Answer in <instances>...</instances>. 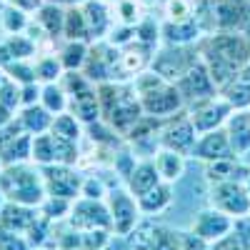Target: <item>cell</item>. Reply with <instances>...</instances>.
Wrapping results in <instances>:
<instances>
[{"label":"cell","instance_id":"cell-50","mask_svg":"<svg viewBox=\"0 0 250 250\" xmlns=\"http://www.w3.org/2000/svg\"><path fill=\"white\" fill-rule=\"evenodd\" d=\"M20 98H23V108L35 105V103H40V88L35 83H25V85H20Z\"/></svg>","mask_w":250,"mask_h":250},{"label":"cell","instance_id":"cell-15","mask_svg":"<svg viewBox=\"0 0 250 250\" xmlns=\"http://www.w3.org/2000/svg\"><path fill=\"white\" fill-rule=\"evenodd\" d=\"M223 128L228 133V140H230L235 155H245L250 150V108L233 110Z\"/></svg>","mask_w":250,"mask_h":250},{"label":"cell","instance_id":"cell-54","mask_svg":"<svg viewBox=\"0 0 250 250\" xmlns=\"http://www.w3.org/2000/svg\"><path fill=\"white\" fill-rule=\"evenodd\" d=\"M43 3H53V5H73V0H43Z\"/></svg>","mask_w":250,"mask_h":250},{"label":"cell","instance_id":"cell-43","mask_svg":"<svg viewBox=\"0 0 250 250\" xmlns=\"http://www.w3.org/2000/svg\"><path fill=\"white\" fill-rule=\"evenodd\" d=\"M33 245L28 243V238H23V233L8 230L0 225V250H30Z\"/></svg>","mask_w":250,"mask_h":250},{"label":"cell","instance_id":"cell-5","mask_svg":"<svg viewBox=\"0 0 250 250\" xmlns=\"http://www.w3.org/2000/svg\"><path fill=\"white\" fill-rule=\"evenodd\" d=\"M158 140H160V148H170L175 153L190 155L195 143H198V130H195L190 115H188V110L185 113L180 110L170 118H165L163 125H160Z\"/></svg>","mask_w":250,"mask_h":250},{"label":"cell","instance_id":"cell-40","mask_svg":"<svg viewBox=\"0 0 250 250\" xmlns=\"http://www.w3.org/2000/svg\"><path fill=\"white\" fill-rule=\"evenodd\" d=\"M160 38H163V33H160V25L155 23L153 18H143L140 23L135 25V40H138V43H143V45L155 48Z\"/></svg>","mask_w":250,"mask_h":250},{"label":"cell","instance_id":"cell-28","mask_svg":"<svg viewBox=\"0 0 250 250\" xmlns=\"http://www.w3.org/2000/svg\"><path fill=\"white\" fill-rule=\"evenodd\" d=\"M88 40H65V45L60 48V62L65 70H83L88 58Z\"/></svg>","mask_w":250,"mask_h":250},{"label":"cell","instance_id":"cell-21","mask_svg":"<svg viewBox=\"0 0 250 250\" xmlns=\"http://www.w3.org/2000/svg\"><path fill=\"white\" fill-rule=\"evenodd\" d=\"M250 168H245L243 163H238V158H225V160H210L205 163V178L208 183H225V180H240L245 183Z\"/></svg>","mask_w":250,"mask_h":250},{"label":"cell","instance_id":"cell-59","mask_svg":"<svg viewBox=\"0 0 250 250\" xmlns=\"http://www.w3.org/2000/svg\"><path fill=\"white\" fill-rule=\"evenodd\" d=\"M105 3H110V5H113V3H118V0H105Z\"/></svg>","mask_w":250,"mask_h":250},{"label":"cell","instance_id":"cell-36","mask_svg":"<svg viewBox=\"0 0 250 250\" xmlns=\"http://www.w3.org/2000/svg\"><path fill=\"white\" fill-rule=\"evenodd\" d=\"M35 73H38V80H43V83H58L60 75L65 73V68H62L60 58H55V55H43V58L35 62Z\"/></svg>","mask_w":250,"mask_h":250},{"label":"cell","instance_id":"cell-16","mask_svg":"<svg viewBox=\"0 0 250 250\" xmlns=\"http://www.w3.org/2000/svg\"><path fill=\"white\" fill-rule=\"evenodd\" d=\"M88 28H90V40H103L113 30V8L105 0H85L83 3Z\"/></svg>","mask_w":250,"mask_h":250},{"label":"cell","instance_id":"cell-44","mask_svg":"<svg viewBox=\"0 0 250 250\" xmlns=\"http://www.w3.org/2000/svg\"><path fill=\"white\" fill-rule=\"evenodd\" d=\"M108 35H110L108 43H113L115 48H125V45L135 43V25H123V23H118V25H113V30H110Z\"/></svg>","mask_w":250,"mask_h":250},{"label":"cell","instance_id":"cell-26","mask_svg":"<svg viewBox=\"0 0 250 250\" xmlns=\"http://www.w3.org/2000/svg\"><path fill=\"white\" fill-rule=\"evenodd\" d=\"M38 25L45 30L48 38H62V28H65V10L62 5H53V3H43L38 10Z\"/></svg>","mask_w":250,"mask_h":250},{"label":"cell","instance_id":"cell-47","mask_svg":"<svg viewBox=\"0 0 250 250\" xmlns=\"http://www.w3.org/2000/svg\"><path fill=\"white\" fill-rule=\"evenodd\" d=\"M210 250H243V245H240L238 233L230 230L228 235H223V238H218L215 243H210Z\"/></svg>","mask_w":250,"mask_h":250},{"label":"cell","instance_id":"cell-46","mask_svg":"<svg viewBox=\"0 0 250 250\" xmlns=\"http://www.w3.org/2000/svg\"><path fill=\"white\" fill-rule=\"evenodd\" d=\"M83 198H93V200H103L108 195V190L103 188V183L98 178H85L83 180V190H80Z\"/></svg>","mask_w":250,"mask_h":250},{"label":"cell","instance_id":"cell-3","mask_svg":"<svg viewBox=\"0 0 250 250\" xmlns=\"http://www.w3.org/2000/svg\"><path fill=\"white\" fill-rule=\"evenodd\" d=\"M0 193L5 195L8 203L33 208H40V203L48 198L43 173L28 163H13L0 170Z\"/></svg>","mask_w":250,"mask_h":250},{"label":"cell","instance_id":"cell-25","mask_svg":"<svg viewBox=\"0 0 250 250\" xmlns=\"http://www.w3.org/2000/svg\"><path fill=\"white\" fill-rule=\"evenodd\" d=\"M170 203H173V188H170V183H165V180L158 183L153 190H148L145 195L138 198V205H140V213L143 215H158Z\"/></svg>","mask_w":250,"mask_h":250},{"label":"cell","instance_id":"cell-58","mask_svg":"<svg viewBox=\"0 0 250 250\" xmlns=\"http://www.w3.org/2000/svg\"><path fill=\"white\" fill-rule=\"evenodd\" d=\"M3 200H5V195H3V193H0V208H3V205H5Z\"/></svg>","mask_w":250,"mask_h":250},{"label":"cell","instance_id":"cell-29","mask_svg":"<svg viewBox=\"0 0 250 250\" xmlns=\"http://www.w3.org/2000/svg\"><path fill=\"white\" fill-rule=\"evenodd\" d=\"M33 153V135L30 133H20L8 148L0 153V163L3 165H13V163H28Z\"/></svg>","mask_w":250,"mask_h":250},{"label":"cell","instance_id":"cell-42","mask_svg":"<svg viewBox=\"0 0 250 250\" xmlns=\"http://www.w3.org/2000/svg\"><path fill=\"white\" fill-rule=\"evenodd\" d=\"M0 105L10 108L13 113L18 108H23V98H20V83H15L13 78L5 75V80L0 83Z\"/></svg>","mask_w":250,"mask_h":250},{"label":"cell","instance_id":"cell-57","mask_svg":"<svg viewBox=\"0 0 250 250\" xmlns=\"http://www.w3.org/2000/svg\"><path fill=\"white\" fill-rule=\"evenodd\" d=\"M140 3H143V5H153V3H155V0H140Z\"/></svg>","mask_w":250,"mask_h":250},{"label":"cell","instance_id":"cell-22","mask_svg":"<svg viewBox=\"0 0 250 250\" xmlns=\"http://www.w3.org/2000/svg\"><path fill=\"white\" fill-rule=\"evenodd\" d=\"M70 110H73V115H78L83 123H88V125L95 123V120H100L103 110H100L98 88L90 85L88 90H83V93L73 95V98H70Z\"/></svg>","mask_w":250,"mask_h":250},{"label":"cell","instance_id":"cell-52","mask_svg":"<svg viewBox=\"0 0 250 250\" xmlns=\"http://www.w3.org/2000/svg\"><path fill=\"white\" fill-rule=\"evenodd\" d=\"M10 60H13V53H10V48H8L5 43H0V68H5Z\"/></svg>","mask_w":250,"mask_h":250},{"label":"cell","instance_id":"cell-48","mask_svg":"<svg viewBox=\"0 0 250 250\" xmlns=\"http://www.w3.org/2000/svg\"><path fill=\"white\" fill-rule=\"evenodd\" d=\"M233 230L238 233V238H240V245H243V250H250V215L235 218V225H233Z\"/></svg>","mask_w":250,"mask_h":250},{"label":"cell","instance_id":"cell-37","mask_svg":"<svg viewBox=\"0 0 250 250\" xmlns=\"http://www.w3.org/2000/svg\"><path fill=\"white\" fill-rule=\"evenodd\" d=\"M3 70H5L8 78H13L15 83H20V85H25V83H35V80H38L35 65H33L30 60H10Z\"/></svg>","mask_w":250,"mask_h":250},{"label":"cell","instance_id":"cell-24","mask_svg":"<svg viewBox=\"0 0 250 250\" xmlns=\"http://www.w3.org/2000/svg\"><path fill=\"white\" fill-rule=\"evenodd\" d=\"M153 163H155V168H158V173H160V178H163L165 183H175V180H180L183 173H185V155H183V153H175V150H170V148L155 150Z\"/></svg>","mask_w":250,"mask_h":250},{"label":"cell","instance_id":"cell-27","mask_svg":"<svg viewBox=\"0 0 250 250\" xmlns=\"http://www.w3.org/2000/svg\"><path fill=\"white\" fill-rule=\"evenodd\" d=\"M62 38L65 40H90V28L83 5H70L65 10V28H62Z\"/></svg>","mask_w":250,"mask_h":250},{"label":"cell","instance_id":"cell-31","mask_svg":"<svg viewBox=\"0 0 250 250\" xmlns=\"http://www.w3.org/2000/svg\"><path fill=\"white\" fill-rule=\"evenodd\" d=\"M68 103H70V98H68L65 90L60 88V83H45V85L40 88V105L48 108L53 115L65 113L68 110Z\"/></svg>","mask_w":250,"mask_h":250},{"label":"cell","instance_id":"cell-49","mask_svg":"<svg viewBox=\"0 0 250 250\" xmlns=\"http://www.w3.org/2000/svg\"><path fill=\"white\" fill-rule=\"evenodd\" d=\"M183 235V250H210V243L203 240L200 235H195L193 230L180 233Z\"/></svg>","mask_w":250,"mask_h":250},{"label":"cell","instance_id":"cell-39","mask_svg":"<svg viewBox=\"0 0 250 250\" xmlns=\"http://www.w3.org/2000/svg\"><path fill=\"white\" fill-rule=\"evenodd\" d=\"M110 233L105 228H93V230H80V250H105L110 245Z\"/></svg>","mask_w":250,"mask_h":250},{"label":"cell","instance_id":"cell-30","mask_svg":"<svg viewBox=\"0 0 250 250\" xmlns=\"http://www.w3.org/2000/svg\"><path fill=\"white\" fill-rule=\"evenodd\" d=\"M50 133H53L55 138H62V140L78 143V140H80V135H83L80 118H78V115H73V113H58V115L53 118Z\"/></svg>","mask_w":250,"mask_h":250},{"label":"cell","instance_id":"cell-51","mask_svg":"<svg viewBox=\"0 0 250 250\" xmlns=\"http://www.w3.org/2000/svg\"><path fill=\"white\" fill-rule=\"evenodd\" d=\"M10 5L25 10V13H33V10H38L40 5H43V0H10Z\"/></svg>","mask_w":250,"mask_h":250},{"label":"cell","instance_id":"cell-60","mask_svg":"<svg viewBox=\"0 0 250 250\" xmlns=\"http://www.w3.org/2000/svg\"><path fill=\"white\" fill-rule=\"evenodd\" d=\"M248 3H250V0H248Z\"/></svg>","mask_w":250,"mask_h":250},{"label":"cell","instance_id":"cell-12","mask_svg":"<svg viewBox=\"0 0 250 250\" xmlns=\"http://www.w3.org/2000/svg\"><path fill=\"white\" fill-rule=\"evenodd\" d=\"M233 225H235V218H230L228 213L218 210V208H208V210H200L195 215L190 230L195 235H200L203 240H208V243H215L218 238L230 233Z\"/></svg>","mask_w":250,"mask_h":250},{"label":"cell","instance_id":"cell-34","mask_svg":"<svg viewBox=\"0 0 250 250\" xmlns=\"http://www.w3.org/2000/svg\"><path fill=\"white\" fill-rule=\"evenodd\" d=\"M140 10H143L140 0H118V3H113V13L118 15L115 20L123 23V25H138L143 20Z\"/></svg>","mask_w":250,"mask_h":250},{"label":"cell","instance_id":"cell-17","mask_svg":"<svg viewBox=\"0 0 250 250\" xmlns=\"http://www.w3.org/2000/svg\"><path fill=\"white\" fill-rule=\"evenodd\" d=\"M160 33L163 38L168 40V45H190V43H198V40L205 35L200 23L195 18L190 20H165V23L160 25Z\"/></svg>","mask_w":250,"mask_h":250},{"label":"cell","instance_id":"cell-4","mask_svg":"<svg viewBox=\"0 0 250 250\" xmlns=\"http://www.w3.org/2000/svg\"><path fill=\"white\" fill-rule=\"evenodd\" d=\"M198 45H168L153 55L150 68L168 83H178L198 62Z\"/></svg>","mask_w":250,"mask_h":250},{"label":"cell","instance_id":"cell-32","mask_svg":"<svg viewBox=\"0 0 250 250\" xmlns=\"http://www.w3.org/2000/svg\"><path fill=\"white\" fill-rule=\"evenodd\" d=\"M30 160L38 163V165H53L55 163V135L50 130L48 133H40V135H33Z\"/></svg>","mask_w":250,"mask_h":250},{"label":"cell","instance_id":"cell-20","mask_svg":"<svg viewBox=\"0 0 250 250\" xmlns=\"http://www.w3.org/2000/svg\"><path fill=\"white\" fill-rule=\"evenodd\" d=\"M220 95L230 103L233 110L250 108V60L233 75V80L225 88H220Z\"/></svg>","mask_w":250,"mask_h":250},{"label":"cell","instance_id":"cell-10","mask_svg":"<svg viewBox=\"0 0 250 250\" xmlns=\"http://www.w3.org/2000/svg\"><path fill=\"white\" fill-rule=\"evenodd\" d=\"M68 218H70V225L78 228V230H93V228L113 230L108 203H103V200H93V198L73 200V208H70Z\"/></svg>","mask_w":250,"mask_h":250},{"label":"cell","instance_id":"cell-53","mask_svg":"<svg viewBox=\"0 0 250 250\" xmlns=\"http://www.w3.org/2000/svg\"><path fill=\"white\" fill-rule=\"evenodd\" d=\"M15 118V113L10 110V108H5V105H0V128H5V125L10 123Z\"/></svg>","mask_w":250,"mask_h":250},{"label":"cell","instance_id":"cell-18","mask_svg":"<svg viewBox=\"0 0 250 250\" xmlns=\"http://www.w3.org/2000/svg\"><path fill=\"white\" fill-rule=\"evenodd\" d=\"M153 48L148 45H143V43H130V45H125L120 48V68H123V75L125 78H135L138 73L143 70H148L150 68V62H153Z\"/></svg>","mask_w":250,"mask_h":250},{"label":"cell","instance_id":"cell-19","mask_svg":"<svg viewBox=\"0 0 250 250\" xmlns=\"http://www.w3.org/2000/svg\"><path fill=\"white\" fill-rule=\"evenodd\" d=\"M125 180H128V190H130L135 198L145 195L148 190H153L158 183H163V178H160V173H158V168H155L153 160H140V163H135L133 170L128 173V178H125Z\"/></svg>","mask_w":250,"mask_h":250},{"label":"cell","instance_id":"cell-7","mask_svg":"<svg viewBox=\"0 0 250 250\" xmlns=\"http://www.w3.org/2000/svg\"><path fill=\"white\" fill-rule=\"evenodd\" d=\"M110 220H113V233L115 235H130L135 225L140 223V205L138 198L130 190H108L105 195Z\"/></svg>","mask_w":250,"mask_h":250},{"label":"cell","instance_id":"cell-9","mask_svg":"<svg viewBox=\"0 0 250 250\" xmlns=\"http://www.w3.org/2000/svg\"><path fill=\"white\" fill-rule=\"evenodd\" d=\"M40 173H43L48 195L68 198V200H75L80 195L83 180H85V178H80L78 170H73V165H62V163L40 165Z\"/></svg>","mask_w":250,"mask_h":250},{"label":"cell","instance_id":"cell-14","mask_svg":"<svg viewBox=\"0 0 250 250\" xmlns=\"http://www.w3.org/2000/svg\"><path fill=\"white\" fill-rule=\"evenodd\" d=\"M40 218V210L33 205H20V203H8L0 208V225L8 228V230L15 233H28L30 228L35 225V220Z\"/></svg>","mask_w":250,"mask_h":250},{"label":"cell","instance_id":"cell-33","mask_svg":"<svg viewBox=\"0 0 250 250\" xmlns=\"http://www.w3.org/2000/svg\"><path fill=\"white\" fill-rule=\"evenodd\" d=\"M0 25H3V30L8 35H20L28 28V13L8 3L3 8V15H0Z\"/></svg>","mask_w":250,"mask_h":250},{"label":"cell","instance_id":"cell-23","mask_svg":"<svg viewBox=\"0 0 250 250\" xmlns=\"http://www.w3.org/2000/svg\"><path fill=\"white\" fill-rule=\"evenodd\" d=\"M53 113L48 108H43L40 103H35V105H25L20 108V125H23V130L30 133V135H40V133H48L50 125H53Z\"/></svg>","mask_w":250,"mask_h":250},{"label":"cell","instance_id":"cell-55","mask_svg":"<svg viewBox=\"0 0 250 250\" xmlns=\"http://www.w3.org/2000/svg\"><path fill=\"white\" fill-rule=\"evenodd\" d=\"M245 190H248V195H250V173H248V178H245Z\"/></svg>","mask_w":250,"mask_h":250},{"label":"cell","instance_id":"cell-13","mask_svg":"<svg viewBox=\"0 0 250 250\" xmlns=\"http://www.w3.org/2000/svg\"><path fill=\"white\" fill-rule=\"evenodd\" d=\"M190 155H195V158L203 160V163L225 160V158H238L235 150H233V145H230V140H228L225 128H218V130H210V133L198 135V143H195V148H193Z\"/></svg>","mask_w":250,"mask_h":250},{"label":"cell","instance_id":"cell-38","mask_svg":"<svg viewBox=\"0 0 250 250\" xmlns=\"http://www.w3.org/2000/svg\"><path fill=\"white\" fill-rule=\"evenodd\" d=\"M163 15L165 20H190L195 18L193 0H163Z\"/></svg>","mask_w":250,"mask_h":250},{"label":"cell","instance_id":"cell-1","mask_svg":"<svg viewBox=\"0 0 250 250\" xmlns=\"http://www.w3.org/2000/svg\"><path fill=\"white\" fill-rule=\"evenodd\" d=\"M198 55L220 93V88H225L233 75L250 60V38L240 30L205 33L198 40Z\"/></svg>","mask_w":250,"mask_h":250},{"label":"cell","instance_id":"cell-35","mask_svg":"<svg viewBox=\"0 0 250 250\" xmlns=\"http://www.w3.org/2000/svg\"><path fill=\"white\" fill-rule=\"evenodd\" d=\"M5 45L10 48V53H13V60H30L35 53H38V43L33 38H28V35H8V40H5Z\"/></svg>","mask_w":250,"mask_h":250},{"label":"cell","instance_id":"cell-8","mask_svg":"<svg viewBox=\"0 0 250 250\" xmlns=\"http://www.w3.org/2000/svg\"><path fill=\"white\" fill-rule=\"evenodd\" d=\"M210 205L228 213L230 218L250 215V195L245 190V183H240V180L215 183L210 190Z\"/></svg>","mask_w":250,"mask_h":250},{"label":"cell","instance_id":"cell-56","mask_svg":"<svg viewBox=\"0 0 250 250\" xmlns=\"http://www.w3.org/2000/svg\"><path fill=\"white\" fill-rule=\"evenodd\" d=\"M243 33H245V35L250 38V20H248V23H245V28H243Z\"/></svg>","mask_w":250,"mask_h":250},{"label":"cell","instance_id":"cell-45","mask_svg":"<svg viewBox=\"0 0 250 250\" xmlns=\"http://www.w3.org/2000/svg\"><path fill=\"white\" fill-rule=\"evenodd\" d=\"M20 133H25V130H23V125H20V120H18V118H13V120L5 125V128H0V153H3V150L8 148V145H10Z\"/></svg>","mask_w":250,"mask_h":250},{"label":"cell","instance_id":"cell-6","mask_svg":"<svg viewBox=\"0 0 250 250\" xmlns=\"http://www.w3.org/2000/svg\"><path fill=\"white\" fill-rule=\"evenodd\" d=\"M185 108H188V115H190L198 135L223 128L225 120H228V115L233 113V105H230V103H228L220 93L213 95V98L195 100V103H190V105H185Z\"/></svg>","mask_w":250,"mask_h":250},{"label":"cell","instance_id":"cell-11","mask_svg":"<svg viewBox=\"0 0 250 250\" xmlns=\"http://www.w3.org/2000/svg\"><path fill=\"white\" fill-rule=\"evenodd\" d=\"M175 85H178V90H180V95L185 100V105H190V103H195V100H203V98L218 95V85L213 83L210 73H208L205 62L200 58H198L195 65L175 83Z\"/></svg>","mask_w":250,"mask_h":250},{"label":"cell","instance_id":"cell-2","mask_svg":"<svg viewBox=\"0 0 250 250\" xmlns=\"http://www.w3.org/2000/svg\"><path fill=\"white\" fill-rule=\"evenodd\" d=\"M133 88L140 98V105H143L145 115L165 120V118H170V115H175L185 108V100H183L178 85L160 78L153 68L138 73L135 80H133Z\"/></svg>","mask_w":250,"mask_h":250},{"label":"cell","instance_id":"cell-41","mask_svg":"<svg viewBox=\"0 0 250 250\" xmlns=\"http://www.w3.org/2000/svg\"><path fill=\"white\" fill-rule=\"evenodd\" d=\"M73 208V200L68 198H58V195H48L43 203H40V213H43L48 220H60L62 215H68Z\"/></svg>","mask_w":250,"mask_h":250}]
</instances>
